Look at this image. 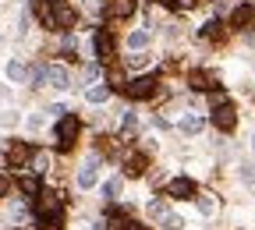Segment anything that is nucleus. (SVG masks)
Wrapping results in <instances>:
<instances>
[{"label":"nucleus","mask_w":255,"mask_h":230,"mask_svg":"<svg viewBox=\"0 0 255 230\" xmlns=\"http://www.w3.org/2000/svg\"><path fill=\"white\" fill-rule=\"evenodd\" d=\"M107 230H138L135 227V220L128 216V213H121V209H114L110 216H107Z\"/></svg>","instance_id":"11"},{"label":"nucleus","mask_w":255,"mask_h":230,"mask_svg":"<svg viewBox=\"0 0 255 230\" xmlns=\"http://www.w3.org/2000/svg\"><path fill=\"white\" fill-rule=\"evenodd\" d=\"M167 213H170V209H167L163 199H152V202H149V216H152V220H163Z\"/></svg>","instance_id":"22"},{"label":"nucleus","mask_w":255,"mask_h":230,"mask_svg":"<svg viewBox=\"0 0 255 230\" xmlns=\"http://www.w3.org/2000/svg\"><path fill=\"white\" fill-rule=\"evenodd\" d=\"M252 18H255V7L252 4H238L234 14H231V25L234 28H245V25H252Z\"/></svg>","instance_id":"12"},{"label":"nucleus","mask_w":255,"mask_h":230,"mask_svg":"<svg viewBox=\"0 0 255 230\" xmlns=\"http://www.w3.org/2000/svg\"><path fill=\"white\" fill-rule=\"evenodd\" d=\"M11 191V177L4 174V170H0V199H4V195Z\"/></svg>","instance_id":"31"},{"label":"nucleus","mask_w":255,"mask_h":230,"mask_svg":"<svg viewBox=\"0 0 255 230\" xmlns=\"http://www.w3.org/2000/svg\"><path fill=\"white\" fill-rule=\"evenodd\" d=\"M32 85H39V82H46V64H36V68H32V78H28Z\"/></svg>","instance_id":"29"},{"label":"nucleus","mask_w":255,"mask_h":230,"mask_svg":"<svg viewBox=\"0 0 255 230\" xmlns=\"http://www.w3.org/2000/svg\"><path fill=\"white\" fill-rule=\"evenodd\" d=\"M121 184H124L121 177H110V181L103 184V199H107V202H114V199H117V195H121Z\"/></svg>","instance_id":"21"},{"label":"nucleus","mask_w":255,"mask_h":230,"mask_svg":"<svg viewBox=\"0 0 255 230\" xmlns=\"http://www.w3.org/2000/svg\"><path fill=\"white\" fill-rule=\"evenodd\" d=\"M110 92H114L110 82H96V85L85 92V100H89V103H107V100H110Z\"/></svg>","instance_id":"15"},{"label":"nucleus","mask_w":255,"mask_h":230,"mask_svg":"<svg viewBox=\"0 0 255 230\" xmlns=\"http://www.w3.org/2000/svg\"><path fill=\"white\" fill-rule=\"evenodd\" d=\"M32 156H36V152H32L28 145H21V142H14V145L7 149V163H11V167H21V163L32 159Z\"/></svg>","instance_id":"14"},{"label":"nucleus","mask_w":255,"mask_h":230,"mask_svg":"<svg viewBox=\"0 0 255 230\" xmlns=\"http://www.w3.org/2000/svg\"><path fill=\"white\" fill-rule=\"evenodd\" d=\"M131 11H135V0H110V4L103 7L107 18H128Z\"/></svg>","instance_id":"10"},{"label":"nucleus","mask_w":255,"mask_h":230,"mask_svg":"<svg viewBox=\"0 0 255 230\" xmlns=\"http://www.w3.org/2000/svg\"><path fill=\"white\" fill-rule=\"evenodd\" d=\"M167 7H174V11H191L195 7V0H163Z\"/></svg>","instance_id":"28"},{"label":"nucleus","mask_w":255,"mask_h":230,"mask_svg":"<svg viewBox=\"0 0 255 230\" xmlns=\"http://www.w3.org/2000/svg\"><path fill=\"white\" fill-rule=\"evenodd\" d=\"M159 223H163L167 230H184V220H181V216H174V213H167V216L159 220Z\"/></svg>","instance_id":"27"},{"label":"nucleus","mask_w":255,"mask_h":230,"mask_svg":"<svg viewBox=\"0 0 255 230\" xmlns=\"http://www.w3.org/2000/svg\"><path fill=\"white\" fill-rule=\"evenodd\" d=\"M92 184H96V159H89L85 167L78 170V188L85 191V188H92Z\"/></svg>","instance_id":"17"},{"label":"nucleus","mask_w":255,"mask_h":230,"mask_svg":"<svg viewBox=\"0 0 255 230\" xmlns=\"http://www.w3.org/2000/svg\"><path fill=\"white\" fill-rule=\"evenodd\" d=\"M46 82H50V89H68L71 85V75H68L64 64H50V68H46Z\"/></svg>","instance_id":"9"},{"label":"nucleus","mask_w":255,"mask_h":230,"mask_svg":"<svg viewBox=\"0 0 255 230\" xmlns=\"http://www.w3.org/2000/svg\"><path fill=\"white\" fill-rule=\"evenodd\" d=\"M128 96H131V100H152L156 96V78H135L131 85H128Z\"/></svg>","instance_id":"4"},{"label":"nucleus","mask_w":255,"mask_h":230,"mask_svg":"<svg viewBox=\"0 0 255 230\" xmlns=\"http://www.w3.org/2000/svg\"><path fill=\"white\" fill-rule=\"evenodd\" d=\"M78 14L71 4H64V0H53V28H75Z\"/></svg>","instance_id":"3"},{"label":"nucleus","mask_w":255,"mask_h":230,"mask_svg":"<svg viewBox=\"0 0 255 230\" xmlns=\"http://www.w3.org/2000/svg\"><path fill=\"white\" fill-rule=\"evenodd\" d=\"M188 85L199 92H213L216 89V75L213 71H188Z\"/></svg>","instance_id":"8"},{"label":"nucleus","mask_w":255,"mask_h":230,"mask_svg":"<svg viewBox=\"0 0 255 230\" xmlns=\"http://www.w3.org/2000/svg\"><path fill=\"white\" fill-rule=\"evenodd\" d=\"M223 36H227V28H223L220 18H213V21L202 25V39H223Z\"/></svg>","instance_id":"18"},{"label":"nucleus","mask_w":255,"mask_h":230,"mask_svg":"<svg viewBox=\"0 0 255 230\" xmlns=\"http://www.w3.org/2000/svg\"><path fill=\"white\" fill-rule=\"evenodd\" d=\"M7 78H11V82H25V64H21V60H11V64H7Z\"/></svg>","instance_id":"23"},{"label":"nucleus","mask_w":255,"mask_h":230,"mask_svg":"<svg viewBox=\"0 0 255 230\" xmlns=\"http://www.w3.org/2000/svg\"><path fill=\"white\" fill-rule=\"evenodd\" d=\"M245 181H248V184H255V167H245Z\"/></svg>","instance_id":"33"},{"label":"nucleus","mask_w":255,"mask_h":230,"mask_svg":"<svg viewBox=\"0 0 255 230\" xmlns=\"http://www.w3.org/2000/svg\"><path fill=\"white\" fill-rule=\"evenodd\" d=\"M202 127H206V120H202V117H195V114L181 117V131H184V135H199Z\"/></svg>","instance_id":"19"},{"label":"nucleus","mask_w":255,"mask_h":230,"mask_svg":"<svg viewBox=\"0 0 255 230\" xmlns=\"http://www.w3.org/2000/svg\"><path fill=\"white\" fill-rule=\"evenodd\" d=\"M167 195L170 199H191V195H195V181L191 177H174L167 184Z\"/></svg>","instance_id":"7"},{"label":"nucleus","mask_w":255,"mask_h":230,"mask_svg":"<svg viewBox=\"0 0 255 230\" xmlns=\"http://www.w3.org/2000/svg\"><path fill=\"white\" fill-rule=\"evenodd\" d=\"M21 191H25V195H43V184H39V177H36V174L21 177Z\"/></svg>","instance_id":"20"},{"label":"nucleus","mask_w":255,"mask_h":230,"mask_svg":"<svg viewBox=\"0 0 255 230\" xmlns=\"http://www.w3.org/2000/svg\"><path fill=\"white\" fill-rule=\"evenodd\" d=\"M107 82H110V89H124V92H128V82H124V71H117V68H114V71L107 75Z\"/></svg>","instance_id":"26"},{"label":"nucleus","mask_w":255,"mask_h":230,"mask_svg":"<svg viewBox=\"0 0 255 230\" xmlns=\"http://www.w3.org/2000/svg\"><path fill=\"white\" fill-rule=\"evenodd\" d=\"M36 18L43 28H53V0H36Z\"/></svg>","instance_id":"16"},{"label":"nucleus","mask_w":255,"mask_h":230,"mask_svg":"<svg viewBox=\"0 0 255 230\" xmlns=\"http://www.w3.org/2000/svg\"><path fill=\"white\" fill-rule=\"evenodd\" d=\"M78 131H82L78 117H60V124H57V145H60V152H68V149L75 145Z\"/></svg>","instance_id":"2"},{"label":"nucleus","mask_w":255,"mask_h":230,"mask_svg":"<svg viewBox=\"0 0 255 230\" xmlns=\"http://www.w3.org/2000/svg\"><path fill=\"white\" fill-rule=\"evenodd\" d=\"M92 46H96V57L100 60H110L114 57V36H110V28H100L92 36Z\"/></svg>","instance_id":"6"},{"label":"nucleus","mask_w":255,"mask_h":230,"mask_svg":"<svg viewBox=\"0 0 255 230\" xmlns=\"http://www.w3.org/2000/svg\"><path fill=\"white\" fill-rule=\"evenodd\" d=\"M135 127H138V117L135 114H124V135H131Z\"/></svg>","instance_id":"30"},{"label":"nucleus","mask_w":255,"mask_h":230,"mask_svg":"<svg viewBox=\"0 0 255 230\" xmlns=\"http://www.w3.org/2000/svg\"><path fill=\"white\" fill-rule=\"evenodd\" d=\"M149 43V32H131V36H128V46H131V50H142Z\"/></svg>","instance_id":"25"},{"label":"nucleus","mask_w":255,"mask_h":230,"mask_svg":"<svg viewBox=\"0 0 255 230\" xmlns=\"http://www.w3.org/2000/svg\"><path fill=\"white\" fill-rule=\"evenodd\" d=\"M32 170H36V174H46V170H50V156H46V152H36V156H32Z\"/></svg>","instance_id":"24"},{"label":"nucleus","mask_w":255,"mask_h":230,"mask_svg":"<svg viewBox=\"0 0 255 230\" xmlns=\"http://www.w3.org/2000/svg\"><path fill=\"white\" fill-rule=\"evenodd\" d=\"M213 124H216L220 131H234V124H238V114H234V107H231V103H223V107H213Z\"/></svg>","instance_id":"5"},{"label":"nucleus","mask_w":255,"mask_h":230,"mask_svg":"<svg viewBox=\"0 0 255 230\" xmlns=\"http://www.w3.org/2000/svg\"><path fill=\"white\" fill-rule=\"evenodd\" d=\"M145 152H131V156H128L124 159V174H131V177H138V174H145Z\"/></svg>","instance_id":"13"},{"label":"nucleus","mask_w":255,"mask_h":230,"mask_svg":"<svg viewBox=\"0 0 255 230\" xmlns=\"http://www.w3.org/2000/svg\"><path fill=\"white\" fill-rule=\"evenodd\" d=\"M199 209H202V213H206V216H209V213H213V209H216V202H213V199H199Z\"/></svg>","instance_id":"32"},{"label":"nucleus","mask_w":255,"mask_h":230,"mask_svg":"<svg viewBox=\"0 0 255 230\" xmlns=\"http://www.w3.org/2000/svg\"><path fill=\"white\" fill-rule=\"evenodd\" d=\"M36 216L43 220V227H60V220H64V202H60L57 191L36 195Z\"/></svg>","instance_id":"1"}]
</instances>
